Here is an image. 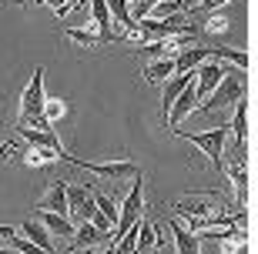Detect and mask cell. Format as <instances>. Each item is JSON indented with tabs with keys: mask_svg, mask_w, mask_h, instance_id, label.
<instances>
[{
	"mask_svg": "<svg viewBox=\"0 0 258 254\" xmlns=\"http://www.w3.org/2000/svg\"><path fill=\"white\" fill-rule=\"evenodd\" d=\"M134 184H131V194L124 198V204L117 207V221H114V234H111V241H117V237L124 234V231H131L138 221H141V214H144V174H138V178H131Z\"/></svg>",
	"mask_w": 258,
	"mask_h": 254,
	"instance_id": "6da1fadb",
	"label": "cell"
},
{
	"mask_svg": "<svg viewBox=\"0 0 258 254\" xmlns=\"http://www.w3.org/2000/svg\"><path fill=\"white\" fill-rule=\"evenodd\" d=\"M215 214H228V211L221 207L218 194H184V198L174 204V217H184V221L215 217Z\"/></svg>",
	"mask_w": 258,
	"mask_h": 254,
	"instance_id": "7a4b0ae2",
	"label": "cell"
},
{
	"mask_svg": "<svg viewBox=\"0 0 258 254\" xmlns=\"http://www.w3.org/2000/svg\"><path fill=\"white\" fill-rule=\"evenodd\" d=\"M245 97V87H241V80H238V74H225L221 77V84L211 91L205 101H201V107L198 111L201 114H211V111H225V107H231L235 101H241Z\"/></svg>",
	"mask_w": 258,
	"mask_h": 254,
	"instance_id": "3957f363",
	"label": "cell"
},
{
	"mask_svg": "<svg viewBox=\"0 0 258 254\" xmlns=\"http://www.w3.org/2000/svg\"><path fill=\"white\" fill-rule=\"evenodd\" d=\"M178 134V137H184V141H191L195 147H201V151L208 154L211 167L221 171V154H225V137H228V127H211V131H201V134H188V131H171Z\"/></svg>",
	"mask_w": 258,
	"mask_h": 254,
	"instance_id": "277c9868",
	"label": "cell"
},
{
	"mask_svg": "<svg viewBox=\"0 0 258 254\" xmlns=\"http://www.w3.org/2000/svg\"><path fill=\"white\" fill-rule=\"evenodd\" d=\"M60 160H71V164H77V167H87L91 174H97V178H107V181H131L141 174V167L134 164V160H111V164H94V160H77L71 157V154H60Z\"/></svg>",
	"mask_w": 258,
	"mask_h": 254,
	"instance_id": "5b68a950",
	"label": "cell"
},
{
	"mask_svg": "<svg viewBox=\"0 0 258 254\" xmlns=\"http://www.w3.org/2000/svg\"><path fill=\"white\" fill-rule=\"evenodd\" d=\"M44 101H47V94H44V67H37L24 97H20V121H27L34 114H44Z\"/></svg>",
	"mask_w": 258,
	"mask_h": 254,
	"instance_id": "8992f818",
	"label": "cell"
},
{
	"mask_svg": "<svg viewBox=\"0 0 258 254\" xmlns=\"http://www.w3.org/2000/svg\"><path fill=\"white\" fill-rule=\"evenodd\" d=\"M97 214V204H94V194L91 188H67V217L74 221H91Z\"/></svg>",
	"mask_w": 258,
	"mask_h": 254,
	"instance_id": "52a82bcc",
	"label": "cell"
},
{
	"mask_svg": "<svg viewBox=\"0 0 258 254\" xmlns=\"http://www.w3.org/2000/svg\"><path fill=\"white\" fill-rule=\"evenodd\" d=\"M225 74H228V70L221 64H215V60H205L201 67H195V94H198V101H205V97L221 84Z\"/></svg>",
	"mask_w": 258,
	"mask_h": 254,
	"instance_id": "ba28073f",
	"label": "cell"
},
{
	"mask_svg": "<svg viewBox=\"0 0 258 254\" xmlns=\"http://www.w3.org/2000/svg\"><path fill=\"white\" fill-rule=\"evenodd\" d=\"M195 101H198V94H195V77H191V84L184 87L181 94L174 97L171 104V111H168V117H164V127H171V131H178V124L188 117V114L195 111Z\"/></svg>",
	"mask_w": 258,
	"mask_h": 254,
	"instance_id": "9c48e42d",
	"label": "cell"
},
{
	"mask_svg": "<svg viewBox=\"0 0 258 254\" xmlns=\"http://www.w3.org/2000/svg\"><path fill=\"white\" fill-rule=\"evenodd\" d=\"M104 4H107V14H111V20H114L117 27L124 30V37L141 40V34H138V24L131 20V0H104Z\"/></svg>",
	"mask_w": 258,
	"mask_h": 254,
	"instance_id": "30bf717a",
	"label": "cell"
},
{
	"mask_svg": "<svg viewBox=\"0 0 258 254\" xmlns=\"http://www.w3.org/2000/svg\"><path fill=\"white\" fill-rule=\"evenodd\" d=\"M14 131L27 141V147H47V151H64L60 147V141H57V134L54 131H34V127H27V124H14Z\"/></svg>",
	"mask_w": 258,
	"mask_h": 254,
	"instance_id": "8fae6325",
	"label": "cell"
},
{
	"mask_svg": "<svg viewBox=\"0 0 258 254\" xmlns=\"http://www.w3.org/2000/svg\"><path fill=\"white\" fill-rule=\"evenodd\" d=\"M104 241H111V234L97 231L91 221H77L74 224V234H71V244L74 247H94V244H104Z\"/></svg>",
	"mask_w": 258,
	"mask_h": 254,
	"instance_id": "7c38bea8",
	"label": "cell"
},
{
	"mask_svg": "<svg viewBox=\"0 0 258 254\" xmlns=\"http://www.w3.org/2000/svg\"><path fill=\"white\" fill-rule=\"evenodd\" d=\"M37 211H54V214H67V184L64 181H54L47 188V194L40 198Z\"/></svg>",
	"mask_w": 258,
	"mask_h": 254,
	"instance_id": "4fadbf2b",
	"label": "cell"
},
{
	"mask_svg": "<svg viewBox=\"0 0 258 254\" xmlns=\"http://www.w3.org/2000/svg\"><path fill=\"white\" fill-rule=\"evenodd\" d=\"M205 60H208V47H184L174 54V74H191Z\"/></svg>",
	"mask_w": 258,
	"mask_h": 254,
	"instance_id": "5bb4252c",
	"label": "cell"
},
{
	"mask_svg": "<svg viewBox=\"0 0 258 254\" xmlns=\"http://www.w3.org/2000/svg\"><path fill=\"white\" fill-rule=\"evenodd\" d=\"M91 20H94V27H97V37L104 40V44H111L114 40V24H111V14H107L104 0H91Z\"/></svg>",
	"mask_w": 258,
	"mask_h": 254,
	"instance_id": "9a60e30c",
	"label": "cell"
},
{
	"mask_svg": "<svg viewBox=\"0 0 258 254\" xmlns=\"http://www.w3.org/2000/svg\"><path fill=\"white\" fill-rule=\"evenodd\" d=\"M37 221L47 227V234H57V237H71L74 234V221L67 214H54V211H37Z\"/></svg>",
	"mask_w": 258,
	"mask_h": 254,
	"instance_id": "2e32d148",
	"label": "cell"
},
{
	"mask_svg": "<svg viewBox=\"0 0 258 254\" xmlns=\"http://www.w3.org/2000/svg\"><path fill=\"white\" fill-rule=\"evenodd\" d=\"M208 57L215 60V64H231V67H238V70H248V50H241V47H208Z\"/></svg>",
	"mask_w": 258,
	"mask_h": 254,
	"instance_id": "e0dca14e",
	"label": "cell"
},
{
	"mask_svg": "<svg viewBox=\"0 0 258 254\" xmlns=\"http://www.w3.org/2000/svg\"><path fill=\"white\" fill-rule=\"evenodd\" d=\"M20 231H24V237L27 241H34V244L40 247V251H47V254H54V241H50V234H47V227L40 224L37 217H27L24 224H20Z\"/></svg>",
	"mask_w": 258,
	"mask_h": 254,
	"instance_id": "ac0fdd59",
	"label": "cell"
},
{
	"mask_svg": "<svg viewBox=\"0 0 258 254\" xmlns=\"http://www.w3.org/2000/svg\"><path fill=\"white\" fill-rule=\"evenodd\" d=\"M171 234H174L178 254H201V237L195 234V231H188V227L178 224V221H171Z\"/></svg>",
	"mask_w": 258,
	"mask_h": 254,
	"instance_id": "d6986e66",
	"label": "cell"
},
{
	"mask_svg": "<svg viewBox=\"0 0 258 254\" xmlns=\"http://www.w3.org/2000/svg\"><path fill=\"white\" fill-rule=\"evenodd\" d=\"M168 77H174V57H158L154 64L144 67V80L148 84H164Z\"/></svg>",
	"mask_w": 258,
	"mask_h": 254,
	"instance_id": "ffe728a7",
	"label": "cell"
},
{
	"mask_svg": "<svg viewBox=\"0 0 258 254\" xmlns=\"http://www.w3.org/2000/svg\"><path fill=\"white\" fill-rule=\"evenodd\" d=\"M158 247V227L148 224V221H138V244H134V254H154Z\"/></svg>",
	"mask_w": 258,
	"mask_h": 254,
	"instance_id": "44dd1931",
	"label": "cell"
},
{
	"mask_svg": "<svg viewBox=\"0 0 258 254\" xmlns=\"http://www.w3.org/2000/svg\"><path fill=\"white\" fill-rule=\"evenodd\" d=\"M0 237H4V241H7V244L14 247L17 254H47V251H40L34 241H27L24 234H17V231H14V227H7V224L0 227Z\"/></svg>",
	"mask_w": 258,
	"mask_h": 254,
	"instance_id": "7402d4cb",
	"label": "cell"
},
{
	"mask_svg": "<svg viewBox=\"0 0 258 254\" xmlns=\"http://www.w3.org/2000/svg\"><path fill=\"white\" fill-rule=\"evenodd\" d=\"M231 134H235V141H238V144H245V141H248V104H245V97H241V101H235Z\"/></svg>",
	"mask_w": 258,
	"mask_h": 254,
	"instance_id": "603a6c76",
	"label": "cell"
},
{
	"mask_svg": "<svg viewBox=\"0 0 258 254\" xmlns=\"http://www.w3.org/2000/svg\"><path fill=\"white\" fill-rule=\"evenodd\" d=\"M64 37L74 40V44H81V47H87V50H94V47L104 44V40L97 37V30H84V27H64Z\"/></svg>",
	"mask_w": 258,
	"mask_h": 254,
	"instance_id": "cb8c5ba5",
	"label": "cell"
},
{
	"mask_svg": "<svg viewBox=\"0 0 258 254\" xmlns=\"http://www.w3.org/2000/svg\"><path fill=\"white\" fill-rule=\"evenodd\" d=\"M60 154H64V151H47V147H27V157H24V164H27V167H47V164L60 160Z\"/></svg>",
	"mask_w": 258,
	"mask_h": 254,
	"instance_id": "d4e9b609",
	"label": "cell"
},
{
	"mask_svg": "<svg viewBox=\"0 0 258 254\" xmlns=\"http://www.w3.org/2000/svg\"><path fill=\"white\" fill-rule=\"evenodd\" d=\"M174 14H184V0H158L151 7V14L148 17H154V20H168V17H174Z\"/></svg>",
	"mask_w": 258,
	"mask_h": 254,
	"instance_id": "484cf974",
	"label": "cell"
},
{
	"mask_svg": "<svg viewBox=\"0 0 258 254\" xmlns=\"http://www.w3.org/2000/svg\"><path fill=\"white\" fill-rule=\"evenodd\" d=\"M91 194H94V204H97V211H101V214H104L107 221L114 224V221H117V204H114L111 198H107V194H101V191H94V188H91Z\"/></svg>",
	"mask_w": 258,
	"mask_h": 254,
	"instance_id": "4316f807",
	"label": "cell"
},
{
	"mask_svg": "<svg viewBox=\"0 0 258 254\" xmlns=\"http://www.w3.org/2000/svg\"><path fill=\"white\" fill-rule=\"evenodd\" d=\"M64 114H67V104L60 101V97H47V101H44V117H47L50 124H57Z\"/></svg>",
	"mask_w": 258,
	"mask_h": 254,
	"instance_id": "83f0119b",
	"label": "cell"
},
{
	"mask_svg": "<svg viewBox=\"0 0 258 254\" xmlns=\"http://www.w3.org/2000/svg\"><path fill=\"white\" fill-rule=\"evenodd\" d=\"M158 4V0H134V7H131V20L138 24V20H144L148 14H151V7Z\"/></svg>",
	"mask_w": 258,
	"mask_h": 254,
	"instance_id": "f1b7e54d",
	"label": "cell"
},
{
	"mask_svg": "<svg viewBox=\"0 0 258 254\" xmlns=\"http://www.w3.org/2000/svg\"><path fill=\"white\" fill-rule=\"evenodd\" d=\"M228 27V17H225V14H215V17L208 20V30H225Z\"/></svg>",
	"mask_w": 258,
	"mask_h": 254,
	"instance_id": "f546056e",
	"label": "cell"
},
{
	"mask_svg": "<svg viewBox=\"0 0 258 254\" xmlns=\"http://www.w3.org/2000/svg\"><path fill=\"white\" fill-rule=\"evenodd\" d=\"M225 4H231V0H205V4H201V10H208V14H215V10H221Z\"/></svg>",
	"mask_w": 258,
	"mask_h": 254,
	"instance_id": "4dcf8cb0",
	"label": "cell"
},
{
	"mask_svg": "<svg viewBox=\"0 0 258 254\" xmlns=\"http://www.w3.org/2000/svg\"><path fill=\"white\" fill-rule=\"evenodd\" d=\"M14 154H17V147H14V144H0V157H4V160L14 157Z\"/></svg>",
	"mask_w": 258,
	"mask_h": 254,
	"instance_id": "1f68e13d",
	"label": "cell"
},
{
	"mask_svg": "<svg viewBox=\"0 0 258 254\" xmlns=\"http://www.w3.org/2000/svg\"><path fill=\"white\" fill-rule=\"evenodd\" d=\"M17 4H20V7H27V4H34V0H17Z\"/></svg>",
	"mask_w": 258,
	"mask_h": 254,
	"instance_id": "d6a6232c",
	"label": "cell"
},
{
	"mask_svg": "<svg viewBox=\"0 0 258 254\" xmlns=\"http://www.w3.org/2000/svg\"><path fill=\"white\" fill-rule=\"evenodd\" d=\"M0 254H17V251H14V247H7V251H0Z\"/></svg>",
	"mask_w": 258,
	"mask_h": 254,
	"instance_id": "836d02e7",
	"label": "cell"
}]
</instances>
